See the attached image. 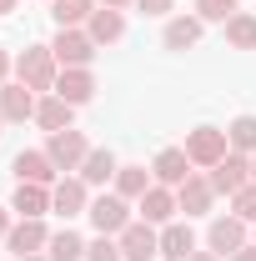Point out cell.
I'll list each match as a JSON object with an SVG mask.
<instances>
[{"mask_svg":"<svg viewBox=\"0 0 256 261\" xmlns=\"http://www.w3.org/2000/svg\"><path fill=\"white\" fill-rule=\"evenodd\" d=\"M196 10H201V20H231L236 15V0H196Z\"/></svg>","mask_w":256,"mask_h":261,"instance_id":"cell-28","label":"cell"},{"mask_svg":"<svg viewBox=\"0 0 256 261\" xmlns=\"http://www.w3.org/2000/svg\"><path fill=\"white\" fill-rule=\"evenodd\" d=\"M146 166H121L116 171V196H146Z\"/></svg>","mask_w":256,"mask_h":261,"instance_id":"cell-26","label":"cell"},{"mask_svg":"<svg viewBox=\"0 0 256 261\" xmlns=\"http://www.w3.org/2000/svg\"><path fill=\"white\" fill-rule=\"evenodd\" d=\"M196 40H201V20H196V15H176V20L166 25V50H186Z\"/></svg>","mask_w":256,"mask_h":261,"instance_id":"cell-21","label":"cell"},{"mask_svg":"<svg viewBox=\"0 0 256 261\" xmlns=\"http://www.w3.org/2000/svg\"><path fill=\"white\" fill-rule=\"evenodd\" d=\"M50 50H56V61L70 70V65H91V56H96V40L81 31V25H70V31H61L56 40H50Z\"/></svg>","mask_w":256,"mask_h":261,"instance_id":"cell-5","label":"cell"},{"mask_svg":"<svg viewBox=\"0 0 256 261\" xmlns=\"http://www.w3.org/2000/svg\"><path fill=\"white\" fill-rule=\"evenodd\" d=\"M91 221H96L100 236H111V231H126V226H131L126 196H96V201H91Z\"/></svg>","mask_w":256,"mask_h":261,"instance_id":"cell-7","label":"cell"},{"mask_svg":"<svg viewBox=\"0 0 256 261\" xmlns=\"http://www.w3.org/2000/svg\"><path fill=\"white\" fill-rule=\"evenodd\" d=\"M10 211H20V216H40V211H50V191L35 186V181H20V191H15V201H10Z\"/></svg>","mask_w":256,"mask_h":261,"instance_id":"cell-20","label":"cell"},{"mask_svg":"<svg viewBox=\"0 0 256 261\" xmlns=\"http://www.w3.org/2000/svg\"><path fill=\"white\" fill-rule=\"evenodd\" d=\"M0 10H15V0H0Z\"/></svg>","mask_w":256,"mask_h":261,"instance_id":"cell-36","label":"cell"},{"mask_svg":"<svg viewBox=\"0 0 256 261\" xmlns=\"http://www.w3.org/2000/svg\"><path fill=\"white\" fill-rule=\"evenodd\" d=\"M231 206H236V216H241V221H256V181L231 196Z\"/></svg>","mask_w":256,"mask_h":261,"instance_id":"cell-30","label":"cell"},{"mask_svg":"<svg viewBox=\"0 0 256 261\" xmlns=\"http://www.w3.org/2000/svg\"><path fill=\"white\" fill-rule=\"evenodd\" d=\"M86 261H126V256H121V241L100 236V241H91V246H86Z\"/></svg>","mask_w":256,"mask_h":261,"instance_id":"cell-29","label":"cell"},{"mask_svg":"<svg viewBox=\"0 0 256 261\" xmlns=\"http://www.w3.org/2000/svg\"><path fill=\"white\" fill-rule=\"evenodd\" d=\"M10 251L15 256H31V251H40V246H50V231L40 226V216H20V226H10Z\"/></svg>","mask_w":256,"mask_h":261,"instance_id":"cell-10","label":"cell"},{"mask_svg":"<svg viewBox=\"0 0 256 261\" xmlns=\"http://www.w3.org/2000/svg\"><path fill=\"white\" fill-rule=\"evenodd\" d=\"M226 136H231V146H236V151H256V116H236Z\"/></svg>","mask_w":256,"mask_h":261,"instance_id":"cell-27","label":"cell"},{"mask_svg":"<svg viewBox=\"0 0 256 261\" xmlns=\"http://www.w3.org/2000/svg\"><path fill=\"white\" fill-rule=\"evenodd\" d=\"M226 146H231V136L216 126H196L191 136H186V156H191V166H216L226 156Z\"/></svg>","mask_w":256,"mask_h":261,"instance_id":"cell-2","label":"cell"},{"mask_svg":"<svg viewBox=\"0 0 256 261\" xmlns=\"http://www.w3.org/2000/svg\"><path fill=\"white\" fill-rule=\"evenodd\" d=\"M136 5H141V15H166L176 0H136Z\"/></svg>","mask_w":256,"mask_h":261,"instance_id":"cell-31","label":"cell"},{"mask_svg":"<svg viewBox=\"0 0 256 261\" xmlns=\"http://www.w3.org/2000/svg\"><path fill=\"white\" fill-rule=\"evenodd\" d=\"M50 15H56V25H61V31H70V25L91 20V15H96V5H91V0H50Z\"/></svg>","mask_w":256,"mask_h":261,"instance_id":"cell-22","label":"cell"},{"mask_svg":"<svg viewBox=\"0 0 256 261\" xmlns=\"http://www.w3.org/2000/svg\"><path fill=\"white\" fill-rule=\"evenodd\" d=\"M251 181H256V161H251Z\"/></svg>","mask_w":256,"mask_h":261,"instance_id":"cell-39","label":"cell"},{"mask_svg":"<svg viewBox=\"0 0 256 261\" xmlns=\"http://www.w3.org/2000/svg\"><path fill=\"white\" fill-rule=\"evenodd\" d=\"M0 236H10V216L5 211H0Z\"/></svg>","mask_w":256,"mask_h":261,"instance_id":"cell-35","label":"cell"},{"mask_svg":"<svg viewBox=\"0 0 256 261\" xmlns=\"http://www.w3.org/2000/svg\"><path fill=\"white\" fill-rule=\"evenodd\" d=\"M236 261H256V246H241V251H236Z\"/></svg>","mask_w":256,"mask_h":261,"instance_id":"cell-32","label":"cell"},{"mask_svg":"<svg viewBox=\"0 0 256 261\" xmlns=\"http://www.w3.org/2000/svg\"><path fill=\"white\" fill-rule=\"evenodd\" d=\"M211 186L226 191V196H236L241 186H251V161H246L241 151H226L221 161L211 166Z\"/></svg>","mask_w":256,"mask_h":261,"instance_id":"cell-4","label":"cell"},{"mask_svg":"<svg viewBox=\"0 0 256 261\" xmlns=\"http://www.w3.org/2000/svg\"><path fill=\"white\" fill-rule=\"evenodd\" d=\"M186 176H191V156H186V151L171 146V151L156 156V181H161V186H181Z\"/></svg>","mask_w":256,"mask_h":261,"instance_id":"cell-15","label":"cell"},{"mask_svg":"<svg viewBox=\"0 0 256 261\" xmlns=\"http://www.w3.org/2000/svg\"><path fill=\"white\" fill-rule=\"evenodd\" d=\"M161 256H166V261H191L196 256L191 226H166V231H161Z\"/></svg>","mask_w":256,"mask_h":261,"instance_id":"cell-16","label":"cell"},{"mask_svg":"<svg viewBox=\"0 0 256 261\" xmlns=\"http://www.w3.org/2000/svg\"><path fill=\"white\" fill-rule=\"evenodd\" d=\"M50 261H86V241L75 231H56L50 236Z\"/></svg>","mask_w":256,"mask_h":261,"instance_id":"cell-25","label":"cell"},{"mask_svg":"<svg viewBox=\"0 0 256 261\" xmlns=\"http://www.w3.org/2000/svg\"><path fill=\"white\" fill-rule=\"evenodd\" d=\"M5 75H10V56L0 50V81H5Z\"/></svg>","mask_w":256,"mask_h":261,"instance_id":"cell-34","label":"cell"},{"mask_svg":"<svg viewBox=\"0 0 256 261\" xmlns=\"http://www.w3.org/2000/svg\"><path fill=\"white\" fill-rule=\"evenodd\" d=\"M15 75H20V86H31V91H56V50H50V45L20 50V56H15Z\"/></svg>","mask_w":256,"mask_h":261,"instance_id":"cell-1","label":"cell"},{"mask_svg":"<svg viewBox=\"0 0 256 261\" xmlns=\"http://www.w3.org/2000/svg\"><path fill=\"white\" fill-rule=\"evenodd\" d=\"M0 126H5V116H0Z\"/></svg>","mask_w":256,"mask_h":261,"instance_id":"cell-40","label":"cell"},{"mask_svg":"<svg viewBox=\"0 0 256 261\" xmlns=\"http://www.w3.org/2000/svg\"><path fill=\"white\" fill-rule=\"evenodd\" d=\"M100 5H111V10H126V5H136V0H100Z\"/></svg>","mask_w":256,"mask_h":261,"instance_id":"cell-33","label":"cell"},{"mask_svg":"<svg viewBox=\"0 0 256 261\" xmlns=\"http://www.w3.org/2000/svg\"><path fill=\"white\" fill-rule=\"evenodd\" d=\"M0 116H5V121H31V116H35L31 86H20V81L5 86V91H0Z\"/></svg>","mask_w":256,"mask_h":261,"instance_id":"cell-14","label":"cell"},{"mask_svg":"<svg viewBox=\"0 0 256 261\" xmlns=\"http://www.w3.org/2000/svg\"><path fill=\"white\" fill-rule=\"evenodd\" d=\"M191 261H216V256H191Z\"/></svg>","mask_w":256,"mask_h":261,"instance_id":"cell-38","label":"cell"},{"mask_svg":"<svg viewBox=\"0 0 256 261\" xmlns=\"http://www.w3.org/2000/svg\"><path fill=\"white\" fill-rule=\"evenodd\" d=\"M45 156L56 161V171H81V161L91 156V146H86L81 130H56V136L45 141Z\"/></svg>","mask_w":256,"mask_h":261,"instance_id":"cell-3","label":"cell"},{"mask_svg":"<svg viewBox=\"0 0 256 261\" xmlns=\"http://www.w3.org/2000/svg\"><path fill=\"white\" fill-rule=\"evenodd\" d=\"M176 211H181V206H176V196L166 191V186H151V191L141 196V216H146V221H171Z\"/></svg>","mask_w":256,"mask_h":261,"instance_id":"cell-19","label":"cell"},{"mask_svg":"<svg viewBox=\"0 0 256 261\" xmlns=\"http://www.w3.org/2000/svg\"><path fill=\"white\" fill-rule=\"evenodd\" d=\"M121 256H126V261H151V256H161V236L151 231V221H131V226L121 231Z\"/></svg>","mask_w":256,"mask_h":261,"instance_id":"cell-6","label":"cell"},{"mask_svg":"<svg viewBox=\"0 0 256 261\" xmlns=\"http://www.w3.org/2000/svg\"><path fill=\"white\" fill-rule=\"evenodd\" d=\"M206 241H211V251H241L246 246V221L241 216H216L211 221V231H206Z\"/></svg>","mask_w":256,"mask_h":261,"instance_id":"cell-11","label":"cell"},{"mask_svg":"<svg viewBox=\"0 0 256 261\" xmlns=\"http://www.w3.org/2000/svg\"><path fill=\"white\" fill-rule=\"evenodd\" d=\"M121 166H116V156L111 151H91L86 161H81V181H91V186H100V181H111Z\"/></svg>","mask_w":256,"mask_h":261,"instance_id":"cell-23","label":"cell"},{"mask_svg":"<svg viewBox=\"0 0 256 261\" xmlns=\"http://www.w3.org/2000/svg\"><path fill=\"white\" fill-rule=\"evenodd\" d=\"M70 111H75L70 100H61V96H45L40 106H35V121H40V126L56 136V130H70Z\"/></svg>","mask_w":256,"mask_h":261,"instance_id":"cell-17","label":"cell"},{"mask_svg":"<svg viewBox=\"0 0 256 261\" xmlns=\"http://www.w3.org/2000/svg\"><path fill=\"white\" fill-rule=\"evenodd\" d=\"M86 35H91L96 45H111V40H121V35H126V20H121V10H111V5H100L96 15L86 20Z\"/></svg>","mask_w":256,"mask_h":261,"instance_id":"cell-12","label":"cell"},{"mask_svg":"<svg viewBox=\"0 0 256 261\" xmlns=\"http://www.w3.org/2000/svg\"><path fill=\"white\" fill-rule=\"evenodd\" d=\"M226 40L236 50H256V15H231L226 20Z\"/></svg>","mask_w":256,"mask_h":261,"instance_id":"cell-24","label":"cell"},{"mask_svg":"<svg viewBox=\"0 0 256 261\" xmlns=\"http://www.w3.org/2000/svg\"><path fill=\"white\" fill-rule=\"evenodd\" d=\"M15 261H40V256H15Z\"/></svg>","mask_w":256,"mask_h":261,"instance_id":"cell-37","label":"cell"},{"mask_svg":"<svg viewBox=\"0 0 256 261\" xmlns=\"http://www.w3.org/2000/svg\"><path fill=\"white\" fill-rule=\"evenodd\" d=\"M211 196H216L211 176H186V181L176 186V206H181L186 216H201V211H211Z\"/></svg>","mask_w":256,"mask_h":261,"instance_id":"cell-8","label":"cell"},{"mask_svg":"<svg viewBox=\"0 0 256 261\" xmlns=\"http://www.w3.org/2000/svg\"><path fill=\"white\" fill-rule=\"evenodd\" d=\"M15 176H20V181H35V186H50L56 161H50L45 151H20V156H15Z\"/></svg>","mask_w":256,"mask_h":261,"instance_id":"cell-13","label":"cell"},{"mask_svg":"<svg viewBox=\"0 0 256 261\" xmlns=\"http://www.w3.org/2000/svg\"><path fill=\"white\" fill-rule=\"evenodd\" d=\"M56 96L70 100V106L91 100V96H96V75H91L86 65H70V70H61V75H56Z\"/></svg>","mask_w":256,"mask_h":261,"instance_id":"cell-9","label":"cell"},{"mask_svg":"<svg viewBox=\"0 0 256 261\" xmlns=\"http://www.w3.org/2000/svg\"><path fill=\"white\" fill-rule=\"evenodd\" d=\"M50 206H56L61 216L91 211V206H86V181H56V191H50Z\"/></svg>","mask_w":256,"mask_h":261,"instance_id":"cell-18","label":"cell"}]
</instances>
